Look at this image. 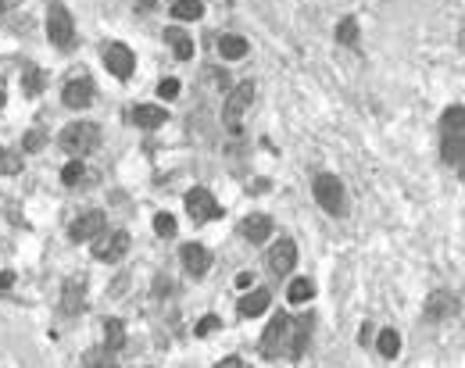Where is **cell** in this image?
Returning <instances> with one entry per match:
<instances>
[{
	"mask_svg": "<svg viewBox=\"0 0 465 368\" xmlns=\"http://www.w3.org/2000/svg\"><path fill=\"white\" fill-rule=\"evenodd\" d=\"M312 190H315V200H319V208H322L326 215H333V218H344V215H347V193H344V183H340L337 175L319 172L315 183H312Z\"/></svg>",
	"mask_w": 465,
	"mask_h": 368,
	"instance_id": "2",
	"label": "cell"
},
{
	"mask_svg": "<svg viewBox=\"0 0 465 368\" xmlns=\"http://www.w3.org/2000/svg\"><path fill=\"white\" fill-rule=\"evenodd\" d=\"M129 118H133V126H140V129H158V126H165V108H158V104H136L133 111H129Z\"/></svg>",
	"mask_w": 465,
	"mask_h": 368,
	"instance_id": "15",
	"label": "cell"
},
{
	"mask_svg": "<svg viewBox=\"0 0 465 368\" xmlns=\"http://www.w3.org/2000/svg\"><path fill=\"white\" fill-rule=\"evenodd\" d=\"M240 232H244V240H251V243H265L269 232H272V218H269V215H247V218L240 222Z\"/></svg>",
	"mask_w": 465,
	"mask_h": 368,
	"instance_id": "16",
	"label": "cell"
},
{
	"mask_svg": "<svg viewBox=\"0 0 465 368\" xmlns=\"http://www.w3.org/2000/svg\"><path fill=\"white\" fill-rule=\"evenodd\" d=\"M126 254H129V232H126V229H101V232L93 236V257H97V261L115 265V261H122Z\"/></svg>",
	"mask_w": 465,
	"mask_h": 368,
	"instance_id": "5",
	"label": "cell"
},
{
	"mask_svg": "<svg viewBox=\"0 0 465 368\" xmlns=\"http://www.w3.org/2000/svg\"><path fill=\"white\" fill-rule=\"evenodd\" d=\"M165 44L172 47V54H175L179 61H190V58H193V40H190L183 29H165Z\"/></svg>",
	"mask_w": 465,
	"mask_h": 368,
	"instance_id": "20",
	"label": "cell"
},
{
	"mask_svg": "<svg viewBox=\"0 0 465 368\" xmlns=\"http://www.w3.org/2000/svg\"><path fill=\"white\" fill-rule=\"evenodd\" d=\"M104 65H108V72L115 79H129L133 68H136V58H133V51L126 44H108L104 47Z\"/></svg>",
	"mask_w": 465,
	"mask_h": 368,
	"instance_id": "9",
	"label": "cell"
},
{
	"mask_svg": "<svg viewBox=\"0 0 465 368\" xmlns=\"http://www.w3.org/2000/svg\"><path fill=\"white\" fill-rule=\"evenodd\" d=\"M215 329H218V318H215V315H208V318L197 322V336H211Z\"/></svg>",
	"mask_w": 465,
	"mask_h": 368,
	"instance_id": "35",
	"label": "cell"
},
{
	"mask_svg": "<svg viewBox=\"0 0 465 368\" xmlns=\"http://www.w3.org/2000/svg\"><path fill=\"white\" fill-rule=\"evenodd\" d=\"M294 265H297V243L287 240V236L276 240L272 250H269V272H272V275H287Z\"/></svg>",
	"mask_w": 465,
	"mask_h": 368,
	"instance_id": "10",
	"label": "cell"
},
{
	"mask_svg": "<svg viewBox=\"0 0 465 368\" xmlns=\"http://www.w3.org/2000/svg\"><path fill=\"white\" fill-rule=\"evenodd\" d=\"M22 86H26L29 97H40V90H44V72H40L36 65H26V68H22Z\"/></svg>",
	"mask_w": 465,
	"mask_h": 368,
	"instance_id": "27",
	"label": "cell"
},
{
	"mask_svg": "<svg viewBox=\"0 0 465 368\" xmlns=\"http://www.w3.org/2000/svg\"><path fill=\"white\" fill-rule=\"evenodd\" d=\"M4 101H8V97H4V90H0V108H4Z\"/></svg>",
	"mask_w": 465,
	"mask_h": 368,
	"instance_id": "40",
	"label": "cell"
},
{
	"mask_svg": "<svg viewBox=\"0 0 465 368\" xmlns=\"http://www.w3.org/2000/svg\"><path fill=\"white\" fill-rule=\"evenodd\" d=\"M251 101H255V83H251V79L229 90L225 108H222V122H225L229 133H240V129H244V111L251 108Z\"/></svg>",
	"mask_w": 465,
	"mask_h": 368,
	"instance_id": "3",
	"label": "cell"
},
{
	"mask_svg": "<svg viewBox=\"0 0 465 368\" xmlns=\"http://www.w3.org/2000/svg\"><path fill=\"white\" fill-rule=\"evenodd\" d=\"M97 143H101V129H97L93 122H72V126H65L61 136H58V147H61L65 154H72L76 161H83L86 154H93Z\"/></svg>",
	"mask_w": 465,
	"mask_h": 368,
	"instance_id": "1",
	"label": "cell"
},
{
	"mask_svg": "<svg viewBox=\"0 0 465 368\" xmlns=\"http://www.w3.org/2000/svg\"><path fill=\"white\" fill-rule=\"evenodd\" d=\"M308 336H312V315H301V318L294 322V332L287 336V354H290V357H301L305 347H308Z\"/></svg>",
	"mask_w": 465,
	"mask_h": 368,
	"instance_id": "17",
	"label": "cell"
},
{
	"mask_svg": "<svg viewBox=\"0 0 465 368\" xmlns=\"http://www.w3.org/2000/svg\"><path fill=\"white\" fill-rule=\"evenodd\" d=\"M104 347H108V350H122V347H126V325H122L118 318L104 322Z\"/></svg>",
	"mask_w": 465,
	"mask_h": 368,
	"instance_id": "25",
	"label": "cell"
},
{
	"mask_svg": "<svg viewBox=\"0 0 465 368\" xmlns=\"http://www.w3.org/2000/svg\"><path fill=\"white\" fill-rule=\"evenodd\" d=\"M269 304H272V293H269V290H251V293L240 300V307H237V311H240L244 318H258Z\"/></svg>",
	"mask_w": 465,
	"mask_h": 368,
	"instance_id": "19",
	"label": "cell"
},
{
	"mask_svg": "<svg viewBox=\"0 0 465 368\" xmlns=\"http://www.w3.org/2000/svg\"><path fill=\"white\" fill-rule=\"evenodd\" d=\"M136 4H140V8H154V0H136Z\"/></svg>",
	"mask_w": 465,
	"mask_h": 368,
	"instance_id": "38",
	"label": "cell"
},
{
	"mask_svg": "<svg viewBox=\"0 0 465 368\" xmlns=\"http://www.w3.org/2000/svg\"><path fill=\"white\" fill-rule=\"evenodd\" d=\"M200 15H204V4H200V0H175V4H172V19L197 22Z\"/></svg>",
	"mask_w": 465,
	"mask_h": 368,
	"instance_id": "24",
	"label": "cell"
},
{
	"mask_svg": "<svg viewBox=\"0 0 465 368\" xmlns=\"http://www.w3.org/2000/svg\"><path fill=\"white\" fill-rule=\"evenodd\" d=\"M186 215H190V222L193 225H200V222H211V218H218L222 215V208H218V200L208 193V190H190L186 193Z\"/></svg>",
	"mask_w": 465,
	"mask_h": 368,
	"instance_id": "7",
	"label": "cell"
},
{
	"mask_svg": "<svg viewBox=\"0 0 465 368\" xmlns=\"http://www.w3.org/2000/svg\"><path fill=\"white\" fill-rule=\"evenodd\" d=\"M179 257H183V268H186L190 275H197V279L211 268V254H208V247H200V243H183Z\"/></svg>",
	"mask_w": 465,
	"mask_h": 368,
	"instance_id": "13",
	"label": "cell"
},
{
	"mask_svg": "<svg viewBox=\"0 0 465 368\" xmlns=\"http://www.w3.org/2000/svg\"><path fill=\"white\" fill-rule=\"evenodd\" d=\"M315 297V282L312 279H294L290 286H287V300L290 304H308Z\"/></svg>",
	"mask_w": 465,
	"mask_h": 368,
	"instance_id": "22",
	"label": "cell"
},
{
	"mask_svg": "<svg viewBox=\"0 0 465 368\" xmlns=\"http://www.w3.org/2000/svg\"><path fill=\"white\" fill-rule=\"evenodd\" d=\"M287 336H290V315H276L265 332H262V354L265 357H280L287 354Z\"/></svg>",
	"mask_w": 465,
	"mask_h": 368,
	"instance_id": "6",
	"label": "cell"
},
{
	"mask_svg": "<svg viewBox=\"0 0 465 368\" xmlns=\"http://www.w3.org/2000/svg\"><path fill=\"white\" fill-rule=\"evenodd\" d=\"M44 143H47V136H44V129H29V133L22 136V147H26L29 154H40V150H44Z\"/></svg>",
	"mask_w": 465,
	"mask_h": 368,
	"instance_id": "32",
	"label": "cell"
},
{
	"mask_svg": "<svg viewBox=\"0 0 465 368\" xmlns=\"http://www.w3.org/2000/svg\"><path fill=\"white\" fill-rule=\"evenodd\" d=\"M461 122H465V111H461V104H454V108H447L444 111V133H461Z\"/></svg>",
	"mask_w": 465,
	"mask_h": 368,
	"instance_id": "30",
	"label": "cell"
},
{
	"mask_svg": "<svg viewBox=\"0 0 465 368\" xmlns=\"http://www.w3.org/2000/svg\"><path fill=\"white\" fill-rule=\"evenodd\" d=\"M337 44H344V47H354V44H358V22H354V19H344V22L337 26Z\"/></svg>",
	"mask_w": 465,
	"mask_h": 368,
	"instance_id": "29",
	"label": "cell"
},
{
	"mask_svg": "<svg viewBox=\"0 0 465 368\" xmlns=\"http://www.w3.org/2000/svg\"><path fill=\"white\" fill-rule=\"evenodd\" d=\"M215 368H244V361H240V357H225V361H218Z\"/></svg>",
	"mask_w": 465,
	"mask_h": 368,
	"instance_id": "36",
	"label": "cell"
},
{
	"mask_svg": "<svg viewBox=\"0 0 465 368\" xmlns=\"http://www.w3.org/2000/svg\"><path fill=\"white\" fill-rule=\"evenodd\" d=\"M83 368H118V364H115V350H108V347L86 350V354H83Z\"/></svg>",
	"mask_w": 465,
	"mask_h": 368,
	"instance_id": "23",
	"label": "cell"
},
{
	"mask_svg": "<svg viewBox=\"0 0 465 368\" xmlns=\"http://www.w3.org/2000/svg\"><path fill=\"white\" fill-rule=\"evenodd\" d=\"M22 172V154L0 147V175H19Z\"/></svg>",
	"mask_w": 465,
	"mask_h": 368,
	"instance_id": "28",
	"label": "cell"
},
{
	"mask_svg": "<svg viewBox=\"0 0 465 368\" xmlns=\"http://www.w3.org/2000/svg\"><path fill=\"white\" fill-rule=\"evenodd\" d=\"M465 140H461V133H444V147H440V154H444V161L451 165V168H461L465 165V147H461Z\"/></svg>",
	"mask_w": 465,
	"mask_h": 368,
	"instance_id": "18",
	"label": "cell"
},
{
	"mask_svg": "<svg viewBox=\"0 0 465 368\" xmlns=\"http://www.w3.org/2000/svg\"><path fill=\"white\" fill-rule=\"evenodd\" d=\"M101 229H108V218H104V211H86V215H79V218L72 222L68 236H72V243H86V240H93Z\"/></svg>",
	"mask_w": 465,
	"mask_h": 368,
	"instance_id": "11",
	"label": "cell"
},
{
	"mask_svg": "<svg viewBox=\"0 0 465 368\" xmlns=\"http://www.w3.org/2000/svg\"><path fill=\"white\" fill-rule=\"evenodd\" d=\"M158 93H161L165 101H175V97H179V79H161V83H158Z\"/></svg>",
	"mask_w": 465,
	"mask_h": 368,
	"instance_id": "34",
	"label": "cell"
},
{
	"mask_svg": "<svg viewBox=\"0 0 465 368\" xmlns=\"http://www.w3.org/2000/svg\"><path fill=\"white\" fill-rule=\"evenodd\" d=\"M0 11H8V0H0Z\"/></svg>",
	"mask_w": 465,
	"mask_h": 368,
	"instance_id": "39",
	"label": "cell"
},
{
	"mask_svg": "<svg viewBox=\"0 0 465 368\" xmlns=\"http://www.w3.org/2000/svg\"><path fill=\"white\" fill-rule=\"evenodd\" d=\"M86 179V168H83V161H68L65 168H61V183L65 186H79Z\"/></svg>",
	"mask_w": 465,
	"mask_h": 368,
	"instance_id": "31",
	"label": "cell"
},
{
	"mask_svg": "<svg viewBox=\"0 0 465 368\" xmlns=\"http://www.w3.org/2000/svg\"><path fill=\"white\" fill-rule=\"evenodd\" d=\"M458 311H461V297L451 293V290H436V293H429V300H426V318H429V322H447V318H454Z\"/></svg>",
	"mask_w": 465,
	"mask_h": 368,
	"instance_id": "8",
	"label": "cell"
},
{
	"mask_svg": "<svg viewBox=\"0 0 465 368\" xmlns=\"http://www.w3.org/2000/svg\"><path fill=\"white\" fill-rule=\"evenodd\" d=\"M376 347H379L383 357H397V354H401V336H397L394 329H383V332L376 336Z\"/></svg>",
	"mask_w": 465,
	"mask_h": 368,
	"instance_id": "26",
	"label": "cell"
},
{
	"mask_svg": "<svg viewBox=\"0 0 465 368\" xmlns=\"http://www.w3.org/2000/svg\"><path fill=\"white\" fill-rule=\"evenodd\" d=\"M247 40L244 36H222L218 40V54L225 58V61H240V58H247Z\"/></svg>",
	"mask_w": 465,
	"mask_h": 368,
	"instance_id": "21",
	"label": "cell"
},
{
	"mask_svg": "<svg viewBox=\"0 0 465 368\" xmlns=\"http://www.w3.org/2000/svg\"><path fill=\"white\" fill-rule=\"evenodd\" d=\"M237 286H244V290H251L255 282H251V275H247V272H240V275H237Z\"/></svg>",
	"mask_w": 465,
	"mask_h": 368,
	"instance_id": "37",
	"label": "cell"
},
{
	"mask_svg": "<svg viewBox=\"0 0 465 368\" xmlns=\"http://www.w3.org/2000/svg\"><path fill=\"white\" fill-rule=\"evenodd\" d=\"M61 101H65V108H90V101H93V83L83 76V79H68L65 83V90H61Z\"/></svg>",
	"mask_w": 465,
	"mask_h": 368,
	"instance_id": "12",
	"label": "cell"
},
{
	"mask_svg": "<svg viewBox=\"0 0 465 368\" xmlns=\"http://www.w3.org/2000/svg\"><path fill=\"white\" fill-rule=\"evenodd\" d=\"M154 232H158V236H165V240H168V236H175V218H172L168 211H161V215L154 218Z\"/></svg>",
	"mask_w": 465,
	"mask_h": 368,
	"instance_id": "33",
	"label": "cell"
},
{
	"mask_svg": "<svg viewBox=\"0 0 465 368\" xmlns=\"http://www.w3.org/2000/svg\"><path fill=\"white\" fill-rule=\"evenodd\" d=\"M86 307V279H68L61 286V311L65 315H79Z\"/></svg>",
	"mask_w": 465,
	"mask_h": 368,
	"instance_id": "14",
	"label": "cell"
},
{
	"mask_svg": "<svg viewBox=\"0 0 465 368\" xmlns=\"http://www.w3.org/2000/svg\"><path fill=\"white\" fill-rule=\"evenodd\" d=\"M47 36H51V44L61 47V51L76 47V22H72V15H68L65 4H51V8H47Z\"/></svg>",
	"mask_w": 465,
	"mask_h": 368,
	"instance_id": "4",
	"label": "cell"
}]
</instances>
